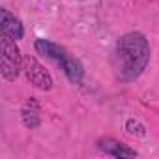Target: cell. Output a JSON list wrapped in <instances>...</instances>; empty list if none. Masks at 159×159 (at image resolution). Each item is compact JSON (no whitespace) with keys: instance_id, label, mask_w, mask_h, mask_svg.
Masks as SVG:
<instances>
[{"instance_id":"5b68a950","label":"cell","mask_w":159,"mask_h":159,"mask_svg":"<svg viewBox=\"0 0 159 159\" xmlns=\"http://www.w3.org/2000/svg\"><path fill=\"white\" fill-rule=\"evenodd\" d=\"M34 47H36V51H38L39 54H43V56H47V58H51V60H54V62H60V60H64V58L67 56V51H66L64 47H60L58 43H52L51 39L39 38V39H36Z\"/></svg>"},{"instance_id":"8992f818","label":"cell","mask_w":159,"mask_h":159,"mask_svg":"<svg viewBox=\"0 0 159 159\" xmlns=\"http://www.w3.org/2000/svg\"><path fill=\"white\" fill-rule=\"evenodd\" d=\"M98 144H99L101 152H105V153H109L112 157H135L137 155L135 150L127 148L125 144H122V142H118L114 139H101Z\"/></svg>"},{"instance_id":"52a82bcc","label":"cell","mask_w":159,"mask_h":159,"mask_svg":"<svg viewBox=\"0 0 159 159\" xmlns=\"http://www.w3.org/2000/svg\"><path fill=\"white\" fill-rule=\"evenodd\" d=\"M60 64V67L64 69V73H66V77L69 79L71 83H75V84H79L83 81V75H84V69H83V64L79 62L77 58H73V56H66L64 60H60L58 62Z\"/></svg>"},{"instance_id":"277c9868","label":"cell","mask_w":159,"mask_h":159,"mask_svg":"<svg viewBox=\"0 0 159 159\" xmlns=\"http://www.w3.org/2000/svg\"><path fill=\"white\" fill-rule=\"evenodd\" d=\"M2 15V34L4 36H10L11 39H21L23 34H25V28H23V23L19 17H15L13 13H10L8 10H2L0 11Z\"/></svg>"},{"instance_id":"3957f363","label":"cell","mask_w":159,"mask_h":159,"mask_svg":"<svg viewBox=\"0 0 159 159\" xmlns=\"http://www.w3.org/2000/svg\"><path fill=\"white\" fill-rule=\"evenodd\" d=\"M23 71H25L26 81L30 84H34L36 88H39V90H51L52 88V77H51V73L34 56H25Z\"/></svg>"},{"instance_id":"9c48e42d","label":"cell","mask_w":159,"mask_h":159,"mask_svg":"<svg viewBox=\"0 0 159 159\" xmlns=\"http://www.w3.org/2000/svg\"><path fill=\"white\" fill-rule=\"evenodd\" d=\"M125 129H127V133H129V135H139V137H142V135H144V127H142L137 120H127Z\"/></svg>"},{"instance_id":"ba28073f","label":"cell","mask_w":159,"mask_h":159,"mask_svg":"<svg viewBox=\"0 0 159 159\" xmlns=\"http://www.w3.org/2000/svg\"><path fill=\"white\" fill-rule=\"evenodd\" d=\"M23 124L30 129H36L39 125V107L34 98H30L23 107Z\"/></svg>"},{"instance_id":"6da1fadb","label":"cell","mask_w":159,"mask_h":159,"mask_svg":"<svg viewBox=\"0 0 159 159\" xmlns=\"http://www.w3.org/2000/svg\"><path fill=\"white\" fill-rule=\"evenodd\" d=\"M150 62V43L140 32L124 34L114 49L112 67L116 75L125 83H131L142 75Z\"/></svg>"},{"instance_id":"7a4b0ae2","label":"cell","mask_w":159,"mask_h":159,"mask_svg":"<svg viewBox=\"0 0 159 159\" xmlns=\"http://www.w3.org/2000/svg\"><path fill=\"white\" fill-rule=\"evenodd\" d=\"M25 58L21 56L19 47L15 45V39L2 34V75L6 81H15L23 69Z\"/></svg>"}]
</instances>
